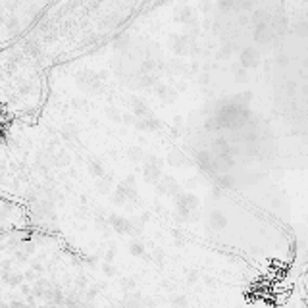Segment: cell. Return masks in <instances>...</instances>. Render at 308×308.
<instances>
[{
  "mask_svg": "<svg viewBox=\"0 0 308 308\" xmlns=\"http://www.w3.org/2000/svg\"><path fill=\"white\" fill-rule=\"evenodd\" d=\"M110 225L118 231V233L122 235H127V233H133V223L129 222V220H125L123 216H110Z\"/></svg>",
  "mask_w": 308,
  "mask_h": 308,
  "instance_id": "1",
  "label": "cell"
},
{
  "mask_svg": "<svg viewBox=\"0 0 308 308\" xmlns=\"http://www.w3.org/2000/svg\"><path fill=\"white\" fill-rule=\"evenodd\" d=\"M129 250H131V254H133V256H141V254L145 252L143 245H139V243H133V245L129 246Z\"/></svg>",
  "mask_w": 308,
  "mask_h": 308,
  "instance_id": "2",
  "label": "cell"
},
{
  "mask_svg": "<svg viewBox=\"0 0 308 308\" xmlns=\"http://www.w3.org/2000/svg\"><path fill=\"white\" fill-rule=\"evenodd\" d=\"M0 308H12V306H10V304H6V306H0Z\"/></svg>",
  "mask_w": 308,
  "mask_h": 308,
  "instance_id": "3",
  "label": "cell"
}]
</instances>
